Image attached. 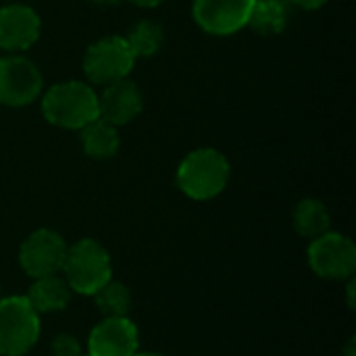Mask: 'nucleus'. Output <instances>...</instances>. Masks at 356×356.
Returning a JSON list of instances; mask_svg holds the SVG:
<instances>
[{"instance_id":"f257e3e1","label":"nucleus","mask_w":356,"mask_h":356,"mask_svg":"<svg viewBox=\"0 0 356 356\" xmlns=\"http://www.w3.org/2000/svg\"><path fill=\"white\" fill-rule=\"evenodd\" d=\"M42 113L56 127L81 129L98 119V96L83 81H63L44 94Z\"/></svg>"},{"instance_id":"f03ea898","label":"nucleus","mask_w":356,"mask_h":356,"mask_svg":"<svg viewBox=\"0 0 356 356\" xmlns=\"http://www.w3.org/2000/svg\"><path fill=\"white\" fill-rule=\"evenodd\" d=\"M60 271L65 273V282L71 292H77L81 296H94L113 277L111 254L100 242L83 238L73 246H67Z\"/></svg>"},{"instance_id":"7ed1b4c3","label":"nucleus","mask_w":356,"mask_h":356,"mask_svg":"<svg viewBox=\"0 0 356 356\" xmlns=\"http://www.w3.org/2000/svg\"><path fill=\"white\" fill-rule=\"evenodd\" d=\"M229 181V161L215 148L190 152L177 167V186L192 200L219 196Z\"/></svg>"},{"instance_id":"20e7f679","label":"nucleus","mask_w":356,"mask_h":356,"mask_svg":"<svg viewBox=\"0 0 356 356\" xmlns=\"http://www.w3.org/2000/svg\"><path fill=\"white\" fill-rule=\"evenodd\" d=\"M40 338V315L25 296L0 298V355L23 356Z\"/></svg>"},{"instance_id":"39448f33","label":"nucleus","mask_w":356,"mask_h":356,"mask_svg":"<svg viewBox=\"0 0 356 356\" xmlns=\"http://www.w3.org/2000/svg\"><path fill=\"white\" fill-rule=\"evenodd\" d=\"M136 63V56L121 35H108L88 46L83 56V73L92 83H113L125 79Z\"/></svg>"},{"instance_id":"423d86ee","label":"nucleus","mask_w":356,"mask_h":356,"mask_svg":"<svg viewBox=\"0 0 356 356\" xmlns=\"http://www.w3.org/2000/svg\"><path fill=\"white\" fill-rule=\"evenodd\" d=\"M311 269L325 280H350L356 271V248L350 238L325 232L309 246Z\"/></svg>"},{"instance_id":"0eeeda50","label":"nucleus","mask_w":356,"mask_h":356,"mask_svg":"<svg viewBox=\"0 0 356 356\" xmlns=\"http://www.w3.org/2000/svg\"><path fill=\"white\" fill-rule=\"evenodd\" d=\"M67 254V244L60 234L54 229H35L31 232L19 248V265L21 269L38 280L46 275H56L63 269Z\"/></svg>"},{"instance_id":"6e6552de","label":"nucleus","mask_w":356,"mask_h":356,"mask_svg":"<svg viewBox=\"0 0 356 356\" xmlns=\"http://www.w3.org/2000/svg\"><path fill=\"white\" fill-rule=\"evenodd\" d=\"M42 86L35 63L25 56H0V104L27 106L40 96Z\"/></svg>"},{"instance_id":"1a4fd4ad","label":"nucleus","mask_w":356,"mask_h":356,"mask_svg":"<svg viewBox=\"0 0 356 356\" xmlns=\"http://www.w3.org/2000/svg\"><path fill=\"white\" fill-rule=\"evenodd\" d=\"M252 0H194L196 23L213 35H232L248 25Z\"/></svg>"},{"instance_id":"9d476101","label":"nucleus","mask_w":356,"mask_h":356,"mask_svg":"<svg viewBox=\"0 0 356 356\" xmlns=\"http://www.w3.org/2000/svg\"><path fill=\"white\" fill-rule=\"evenodd\" d=\"M138 353V327L127 317H104L88 338L90 356H134Z\"/></svg>"},{"instance_id":"9b49d317","label":"nucleus","mask_w":356,"mask_h":356,"mask_svg":"<svg viewBox=\"0 0 356 356\" xmlns=\"http://www.w3.org/2000/svg\"><path fill=\"white\" fill-rule=\"evenodd\" d=\"M40 17L27 4H6L0 8V48L27 50L40 38Z\"/></svg>"},{"instance_id":"f8f14e48","label":"nucleus","mask_w":356,"mask_h":356,"mask_svg":"<svg viewBox=\"0 0 356 356\" xmlns=\"http://www.w3.org/2000/svg\"><path fill=\"white\" fill-rule=\"evenodd\" d=\"M142 92L140 88L125 79L113 81L98 96V117L111 125H127L142 113Z\"/></svg>"},{"instance_id":"ddd939ff","label":"nucleus","mask_w":356,"mask_h":356,"mask_svg":"<svg viewBox=\"0 0 356 356\" xmlns=\"http://www.w3.org/2000/svg\"><path fill=\"white\" fill-rule=\"evenodd\" d=\"M25 298L38 315L56 313V311L67 309V305L71 300V288L67 286V282L63 277L46 275V277H38L31 284Z\"/></svg>"},{"instance_id":"4468645a","label":"nucleus","mask_w":356,"mask_h":356,"mask_svg":"<svg viewBox=\"0 0 356 356\" xmlns=\"http://www.w3.org/2000/svg\"><path fill=\"white\" fill-rule=\"evenodd\" d=\"M292 13L290 0H252L248 25L263 35L280 33L286 29Z\"/></svg>"},{"instance_id":"2eb2a0df","label":"nucleus","mask_w":356,"mask_h":356,"mask_svg":"<svg viewBox=\"0 0 356 356\" xmlns=\"http://www.w3.org/2000/svg\"><path fill=\"white\" fill-rule=\"evenodd\" d=\"M81 131V148L88 156L92 159H111L117 154L119 150V134L117 127L106 123L104 119H94L92 123H88L86 127L79 129Z\"/></svg>"},{"instance_id":"dca6fc26","label":"nucleus","mask_w":356,"mask_h":356,"mask_svg":"<svg viewBox=\"0 0 356 356\" xmlns=\"http://www.w3.org/2000/svg\"><path fill=\"white\" fill-rule=\"evenodd\" d=\"M332 219L323 202L315 198H305L294 209V227L302 238H319L330 232Z\"/></svg>"},{"instance_id":"f3484780","label":"nucleus","mask_w":356,"mask_h":356,"mask_svg":"<svg viewBox=\"0 0 356 356\" xmlns=\"http://www.w3.org/2000/svg\"><path fill=\"white\" fill-rule=\"evenodd\" d=\"M134 56H152L161 50L163 46V40H165V33H163V27L154 21H140L131 27L129 35L125 38Z\"/></svg>"},{"instance_id":"a211bd4d","label":"nucleus","mask_w":356,"mask_h":356,"mask_svg":"<svg viewBox=\"0 0 356 356\" xmlns=\"http://www.w3.org/2000/svg\"><path fill=\"white\" fill-rule=\"evenodd\" d=\"M96 307L104 317H127L131 309V294L127 286L119 282H106L96 294H94Z\"/></svg>"},{"instance_id":"6ab92c4d","label":"nucleus","mask_w":356,"mask_h":356,"mask_svg":"<svg viewBox=\"0 0 356 356\" xmlns=\"http://www.w3.org/2000/svg\"><path fill=\"white\" fill-rule=\"evenodd\" d=\"M50 350L54 356H81V346L75 336L71 334H58L54 336Z\"/></svg>"},{"instance_id":"aec40b11","label":"nucleus","mask_w":356,"mask_h":356,"mask_svg":"<svg viewBox=\"0 0 356 356\" xmlns=\"http://www.w3.org/2000/svg\"><path fill=\"white\" fill-rule=\"evenodd\" d=\"M290 2L305 10H315V8H321L323 4H327V0H290Z\"/></svg>"},{"instance_id":"412c9836","label":"nucleus","mask_w":356,"mask_h":356,"mask_svg":"<svg viewBox=\"0 0 356 356\" xmlns=\"http://www.w3.org/2000/svg\"><path fill=\"white\" fill-rule=\"evenodd\" d=\"M129 2L136 6H142V8H152V6H159L163 0H129Z\"/></svg>"},{"instance_id":"4be33fe9","label":"nucleus","mask_w":356,"mask_h":356,"mask_svg":"<svg viewBox=\"0 0 356 356\" xmlns=\"http://www.w3.org/2000/svg\"><path fill=\"white\" fill-rule=\"evenodd\" d=\"M348 305L355 307V280L350 277V284H348Z\"/></svg>"},{"instance_id":"5701e85b","label":"nucleus","mask_w":356,"mask_h":356,"mask_svg":"<svg viewBox=\"0 0 356 356\" xmlns=\"http://www.w3.org/2000/svg\"><path fill=\"white\" fill-rule=\"evenodd\" d=\"M344 356H356V346H355V338L348 342V346L344 348Z\"/></svg>"},{"instance_id":"b1692460","label":"nucleus","mask_w":356,"mask_h":356,"mask_svg":"<svg viewBox=\"0 0 356 356\" xmlns=\"http://www.w3.org/2000/svg\"><path fill=\"white\" fill-rule=\"evenodd\" d=\"M92 2H96V4H117L119 0H92Z\"/></svg>"},{"instance_id":"393cba45","label":"nucleus","mask_w":356,"mask_h":356,"mask_svg":"<svg viewBox=\"0 0 356 356\" xmlns=\"http://www.w3.org/2000/svg\"><path fill=\"white\" fill-rule=\"evenodd\" d=\"M134 356H161V355H154V353H136Z\"/></svg>"},{"instance_id":"a878e982","label":"nucleus","mask_w":356,"mask_h":356,"mask_svg":"<svg viewBox=\"0 0 356 356\" xmlns=\"http://www.w3.org/2000/svg\"><path fill=\"white\" fill-rule=\"evenodd\" d=\"M81 356H83V355H81ZM86 356H90V355H86Z\"/></svg>"}]
</instances>
